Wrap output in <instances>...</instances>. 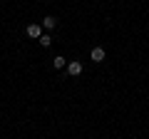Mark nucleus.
<instances>
[{
	"label": "nucleus",
	"mask_w": 149,
	"mask_h": 139,
	"mask_svg": "<svg viewBox=\"0 0 149 139\" xmlns=\"http://www.w3.org/2000/svg\"><path fill=\"white\" fill-rule=\"evenodd\" d=\"M27 35H30L32 40H40V38H42V25H37V22L27 25Z\"/></svg>",
	"instance_id": "1"
},
{
	"label": "nucleus",
	"mask_w": 149,
	"mask_h": 139,
	"mask_svg": "<svg viewBox=\"0 0 149 139\" xmlns=\"http://www.w3.org/2000/svg\"><path fill=\"white\" fill-rule=\"evenodd\" d=\"M67 72H70L72 77H80V75H82V62H77V60L70 62V65H67Z\"/></svg>",
	"instance_id": "2"
},
{
	"label": "nucleus",
	"mask_w": 149,
	"mask_h": 139,
	"mask_svg": "<svg viewBox=\"0 0 149 139\" xmlns=\"http://www.w3.org/2000/svg\"><path fill=\"white\" fill-rule=\"evenodd\" d=\"M90 57H92V62H102L104 60V47H92V52H90Z\"/></svg>",
	"instance_id": "3"
},
{
	"label": "nucleus",
	"mask_w": 149,
	"mask_h": 139,
	"mask_svg": "<svg viewBox=\"0 0 149 139\" xmlns=\"http://www.w3.org/2000/svg\"><path fill=\"white\" fill-rule=\"evenodd\" d=\"M55 25H57V20H55L52 15H47V17H45V20H42V30H52Z\"/></svg>",
	"instance_id": "4"
},
{
	"label": "nucleus",
	"mask_w": 149,
	"mask_h": 139,
	"mask_svg": "<svg viewBox=\"0 0 149 139\" xmlns=\"http://www.w3.org/2000/svg\"><path fill=\"white\" fill-rule=\"evenodd\" d=\"M50 42H52V38H50L47 32H42V38H40V45H42V47H50Z\"/></svg>",
	"instance_id": "5"
},
{
	"label": "nucleus",
	"mask_w": 149,
	"mask_h": 139,
	"mask_svg": "<svg viewBox=\"0 0 149 139\" xmlns=\"http://www.w3.org/2000/svg\"><path fill=\"white\" fill-rule=\"evenodd\" d=\"M62 67H67V60L65 57H55V70H62Z\"/></svg>",
	"instance_id": "6"
}]
</instances>
